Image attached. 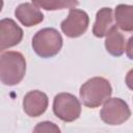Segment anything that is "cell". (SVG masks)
I'll return each instance as SVG.
<instances>
[{"label":"cell","instance_id":"1","mask_svg":"<svg viewBox=\"0 0 133 133\" xmlns=\"http://www.w3.org/2000/svg\"><path fill=\"white\" fill-rule=\"evenodd\" d=\"M26 73V60L22 53L3 52L0 56V80L2 84L14 86L19 84Z\"/></svg>","mask_w":133,"mask_h":133},{"label":"cell","instance_id":"2","mask_svg":"<svg viewBox=\"0 0 133 133\" xmlns=\"http://www.w3.org/2000/svg\"><path fill=\"white\" fill-rule=\"evenodd\" d=\"M112 87L103 77H94L83 83L79 90L80 100L88 108H97L110 99Z\"/></svg>","mask_w":133,"mask_h":133},{"label":"cell","instance_id":"3","mask_svg":"<svg viewBox=\"0 0 133 133\" xmlns=\"http://www.w3.org/2000/svg\"><path fill=\"white\" fill-rule=\"evenodd\" d=\"M61 34L55 28H43L32 37V48L42 58H51L59 53L62 48Z\"/></svg>","mask_w":133,"mask_h":133},{"label":"cell","instance_id":"4","mask_svg":"<svg viewBox=\"0 0 133 133\" xmlns=\"http://www.w3.org/2000/svg\"><path fill=\"white\" fill-rule=\"evenodd\" d=\"M53 112L63 122H74L81 114L80 101L69 92L57 94L53 100Z\"/></svg>","mask_w":133,"mask_h":133},{"label":"cell","instance_id":"5","mask_svg":"<svg viewBox=\"0 0 133 133\" xmlns=\"http://www.w3.org/2000/svg\"><path fill=\"white\" fill-rule=\"evenodd\" d=\"M101 119L110 126L122 125L131 116V110L128 104L121 98L108 99L101 109Z\"/></svg>","mask_w":133,"mask_h":133},{"label":"cell","instance_id":"6","mask_svg":"<svg viewBox=\"0 0 133 133\" xmlns=\"http://www.w3.org/2000/svg\"><path fill=\"white\" fill-rule=\"evenodd\" d=\"M89 17L88 15L79 8L70 9L68 17L61 22L60 28L62 32L71 38L79 37L84 34L88 28Z\"/></svg>","mask_w":133,"mask_h":133},{"label":"cell","instance_id":"7","mask_svg":"<svg viewBox=\"0 0 133 133\" xmlns=\"http://www.w3.org/2000/svg\"><path fill=\"white\" fill-rule=\"evenodd\" d=\"M22 38L23 30L12 19L5 18L0 21V51L17 46Z\"/></svg>","mask_w":133,"mask_h":133},{"label":"cell","instance_id":"8","mask_svg":"<svg viewBox=\"0 0 133 133\" xmlns=\"http://www.w3.org/2000/svg\"><path fill=\"white\" fill-rule=\"evenodd\" d=\"M49 99L47 95L41 90H30L23 99L24 112L31 117H37L45 113L48 108Z\"/></svg>","mask_w":133,"mask_h":133},{"label":"cell","instance_id":"9","mask_svg":"<svg viewBox=\"0 0 133 133\" xmlns=\"http://www.w3.org/2000/svg\"><path fill=\"white\" fill-rule=\"evenodd\" d=\"M15 16L25 27H32L44 20V15L41 9L32 2H25L17 6Z\"/></svg>","mask_w":133,"mask_h":133},{"label":"cell","instance_id":"10","mask_svg":"<svg viewBox=\"0 0 133 133\" xmlns=\"http://www.w3.org/2000/svg\"><path fill=\"white\" fill-rule=\"evenodd\" d=\"M113 10L110 7H102L97 11L96 21L92 27V33L96 37L107 36L109 31L116 25H114Z\"/></svg>","mask_w":133,"mask_h":133},{"label":"cell","instance_id":"11","mask_svg":"<svg viewBox=\"0 0 133 133\" xmlns=\"http://www.w3.org/2000/svg\"><path fill=\"white\" fill-rule=\"evenodd\" d=\"M106 51L115 57L122 56L126 50V39L123 33L117 30V27L114 26L106 36L105 39Z\"/></svg>","mask_w":133,"mask_h":133},{"label":"cell","instance_id":"12","mask_svg":"<svg viewBox=\"0 0 133 133\" xmlns=\"http://www.w3.org/2000/svg\"><path fill=\"white\" fill-rule=\"evenodd\" d=\"M116 27L126 32L133 31V5L118 4L114 9Z\"/></svg>","mask_w":133,"mask_h":133},{"label":"cell","instance_id":"13","mask_svg":"<svg viewBox=\"0 0 133 133\" xmlns=\"http://www.w3.org/2000/svg\"><path fill=\"white\" fill-rule=\"evenodd\" d=\"M33 4H35L38 8H44L46 10H56V9H64L75 8L79 3L77 1H62V0H35L32 1Z\"/></svg>","mask_w":133,"mask_h":133},{"label":"cell","instance_id":"14","mask_svg":"<svg viewBox=\"0 0 133 133\" xmlns=\"http://www.w3.org/2000/svg\"><path fill=\"white\" fill-rule=\"evenodd\" d=\"M32 133H61V131L55 123L44 121L35 125Z\"/></svg>","mask_w":133,"mask_h":133},{"label":"cell","instance_id":"15","mask_svg":"<svg viewBox=\"0 0 133 133\" xmlns=\"http://www.w3.org/2000/svg\"><path fill=\"white\" fill-rule=\"evenodd\" d=\"M126 53H127L128 58L133 59V36H131L128 39L127 47H126Z\"/></svg>","mask_w":133,"mask_h":133},{"label":"cell","instance_id":"16","mask_svg":"<svg viewBox=\"0 0 133 133\" xmlns=\"http://www.w3.org/2000/svg\"><path fill=\"white\" fill-rule=\"evenodd\" d=\"M126 84L130 89L133 90V69L130 70L126 75Z\"/></svg>","mask_w":133,"mask_h":133}]
</instances>
